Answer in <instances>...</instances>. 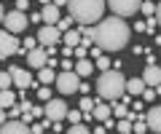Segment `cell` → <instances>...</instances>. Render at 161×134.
<instances>
[{
  "mask_svg": "<svg viewBox=\"0 0 161 134\" xmlns=\"http://www.w3.org/2000/svg\"><path fill=\"white\" fill-rule=\"evenodd\" d=\"M129 27L124 22V16H110L102 19L97 24V35H94V43H97L102 51H121V48L129 43Z\"/></svg>",
  "mask_w": 161,
  "mask_h": 134,
  "instance_id": "obj_1",
  "label": "cell"
},
{
  "mask_svg": "<svg viewBox=\"0 0 161 134\" xmlns=\"http://www.w3.org/2000/svg\"><path fill=\"white\" fill-rule=\"evenodd\" d=\"M97 94L102 99H121L126 94V78L121 75L118 67L102 70V75L97 78Z\"/></svg>",
  "mask_w": 161,
  "mask_h": 134,
  "instance_id": "obj_2",
  "label": "cell"
},
{
  "mask_svg": "<svg viewBox=\"0 0 161 134\" xmlns=\"http://www.w3.org/2000/svg\"><path fill=\"white\" fill-rule=\"evenodd\" d=\"M105 3L108 0H70L67 8H70V16L80 24H94L102 19L105 11Z\"/></svg>",
  "mask_w": 161,
  "mask_h": 134,
  "instance_id": "obj_3",
  "label": "cell"
},
{
  "mask_svg": "<svg viewBox=\"0 0 161 134\" xmlns=\"http://www.w3.org/2000/svg\"><path fill=\"white\" fill-rule=\"evenodd\" d=\"M57 88L62 94H75L80 88V75L75 70H62L57 75Z\"/></svg>",
  "mask_w": 161,
  "mask_h": 134,
  "instance_id": "obj_4",
  "label": "cell"
},
{
  "mask_svg": "<svg viewBox=\"0 0 161 134\" xmlns=\"http://www.w3.org/2000/svg\"><path fill=\"white\" fill-rule=\"evenodd\" d=\"M110 11L115 13V16H134V13L140 11V6H142V0H108Z\"/></svg>",
  "mask_w": 161,
  "mask_h": 134,
  "instance_id": "obj_5",
  "label": "cell"
},
{
  "mask_svg": "<svg viewBox=\"0 0 161 134\" xmlns=\"http://www.w3.org/2000/svg\"><path fill=\"white\" fill-rule=\"evenodd\" d=\"M19 51V38L16 32H11V29H0V59L11 56V54Z\"/></svg>",
  "mask_w": 161,
  "mask_h": 134,
  "instance_id": "obj_6",
  "label": "cell"
},
{
  "mask_svg": "<svg viewBox=\"0 0 161 134\" xmlns=\"http://www.w3.org/2000/svg\"><path fill=\"white\" fill-rule=\"evenodd\" d=\"M59 38H62V29L57 27V24H43L38 32V43L40 46H57Z\"/></svg>",
  "mask_w": 161,
  "mask_h": 134,
  "instance_id": "obj_7",
  "label": "cell"
},
{
  "mask_svg": "<svg viewBox=\"0 0 161 134\" xmlns=\"http://www.w3.org/2000/svg\"><path fill=\"white\" fill-rule=\"evenodd\" d=\"M46 118L51 123H59L67 118V105H64L62 99H48V105H46Z\"/></svg>",
  "mask_w": 161,
  "mask_h": 134,
  "instance_id": "obj_8",
  "label": "cell"
},
{
  "mask_svg": "<svg viewBox=\"0 0 161 134\" xmlns=\"http://www.w3.org/2000/svg\"><path fill=\"white\" fill-rule=\"evenodd\" d=\"M27 22L30 19L24 16V11H11L6 13V19H3V24H6V29H11V32H22V29H27Z\"/></svg>",
  "mask_w": 161,
  "mask_h": 134,
  "instance_id": "obj_9",
  "label": "cell"
},
{
  "mask_svg": "<svg viewBox=\"0 0 161 134\" xmlns=\"http://www.w3.org/2000/svg\"><path fill=\"white\" fill-rule=\"evenodd\" d=\"M27 64L32 67V70H40V67H46L48 64V48L46 46H35L32 51H27Z\"/></svg>",
  "mask_w": 161,
  "mask_h": 134,
  "instance_id": "obj_10",
  "label": "cell"
},
{
  "mask_svg": "<svg viewBox=\"0 0 161 134\" xmlns=\"http://www.w3.org/2000/svg\"><path fill=\"white\" fill-rule=\"evenodd\" d=\"M0 131H3V134H27L30 131V123L24 121V118H22V121H19V118H8V121L0 126Z\"/></svg>",
  "mask_w": 161,
  "mask_h": 134,
  "instance_id": "obj_11",
  "label": "cell"
},
{
  "mask_svg": "<svg viewBox=\"0 0 161 134\" xmlns=\"http://www.w3.org/2000/svg\"><path fill=\"white\" fill-rule=\"evenodd\" d=\"M11 75H14V86H19V88L32 86V75H30L24 67H11Z\"/></svg>",
  "mask_w": 161,
  "mask_h": 134,
  "instance_id": "obj_12",
  "label": "cell"
},
{
  "mask_svg": "<svg viewBox=\"0 0 161 134\" xmlns=\"http://www.w3.org/2000/svg\"><path fill=\"white\" fill-rule=\"evenodd\" d=\"M40 19H43L46 24H57L59 22V6L57 3H46L43 11H40Z\"/></svg>",
  "mask_w": 161,
  "mask_h": 134,
  "instance_id": "obj_13",
  "label": "cell"
},
{
  "mask_svg": "<svg viewBox=\"0 0 161 134\" xmlns=\"http://www.w3.org/2000/svg\"><path fill=\"white\" fill-rule=\"evenodd\" d=\"M145 121H148V129L156 134H161V107H150L148 115H145Z\"/></svg>",
  "mask_w": 161,
  "mask_h": 134,
  "instance_id": "obj_14",
  "label": "cell"
},
{
  "mask_svg": "<svg viewBox=\"0 0 161 134\" xmlns=\"http://www.w3.org/2000/svg\"><path fill=\"white\" fill-rule=\"evenodd\" d=\"M142 81L148 83V86H158L161 83V67H156V64H148L142 72Z\"/></svg>",
  "mask_w": 161,
  "mask_h": 134,
  "instance_id": "obj_15",
  "label": "cell"
},
{
  "mask_svg": "<svg viewBox=\"0 0 161 134\" xmlns=\"http://www.w3.org/2000/svg\"><path fill=\"white\" fill-rule=\"evenodd\" d=\"M94 67H97V64H94V62H92L89 56H83V59H78V62H75V72H78L80 78L92 75V72H94Z\"/></svg>",
  "mask_w": 161,
  "mask_h": 134,
  "instance_id": "obj_16",
  "label": "cell"
},
{
  "mask_svg": "<svg viewBox=\"0 0 161 134\" xmlns=\"http://www.w3.org/2000/svg\"><path fill=\"white\" fill-rule=\"evenodd\" d=\"M145 88H148V83H145L142 78H132V81H126V91L132 94V97H142Z\"/></svg>",
  "mask_w": 161,
  "mask_h": 134,
  "instance_id": "obj_17",
  "label": "cell"
},
{
  "mask_svg": "<svg viewBox=\"0 0 161 134\" xmlns=\"http://www.w3.org/2000/svg\"><path fill=\"white\" fill-rule=\"evenodd\" d=\"M16 105V94L11 91V88H0V107H14Z\"/></svg>",
  "mask_w": 161,
  "mask_h": 134,
  "instance_id": "obj_18",
  "label": "cell"
},
{
  "mask_svg": "<svg viewBox=\"0 0 161 134\" xmlns=\"http://www.w3.org/2000/svg\"><path fill=\"white\" fill-rule=\"evenodd\" d=\"M78 32H80V38H83L80 43H83V46H92V43H94V35H97V27H92V24H83Z\"/></svg>",
  "mask_w": 161,
  "mask_h": 134,
  "instance_id": "obj_19",
  "label": "cell"
},
{
  "mask_svg": "<svg viewBox=\"0 0 161 134\" xmlns=\"http://www.w3.org/2000/svg\"><path fill=\"white\" fill-rule=\"evenodd\" d=\"M38 81L40 83H57V72L51 70V64H46V67L38 70Z\"/></svg>",
  "mask_w": 161,
  "mask_h": 134,
  "instance_id": "obj_20",
  "label": "cell"
},
{
  "mask_svg": "<svg viewBox=\"0 0 161 134\" xmlns=\"http://www.w3.org/2000/svg\"><path fill=\"white\" fill-rule=\"evenodd\" d=\"M62 40L67 43L70 48H75V46H80L83 38H80V32H75V29H64V32H62Z\"/></svg>",
  "mask_w": 161,
  "mask_h": 134,
  "instance_id": "obj_21",
  "label": "cell"
},
{
  "mask_svg": "<svg viewBox=\"0 0 161 134\" xmlns=\"http://www.w3.org/2000/svg\"><path fill=\"white\" fill-rule=\"evenodd\" d=\"M110 115H113L110 105H102V102H97V105H94V118H97V121H108Z\"/></svg>",
  "mask_w": 161,
  "mask_h": 134,
  "instance_id": "obj_22",
  "label": "cell"
},
{
  "mask_svg": "<svg viewBox=\"0 0 161 134\" xmlns=\"http://www.w3.org/2000/svg\"><path fill=\"white\" fill-rule=\"evenodd\" d=\"M126 105H129V99H121L118 105L113 107V115H115V118H126V115H129V107H126Z\"/></svg>",
  "mask_w": 161,
  "mask_h": 134,
  "instance_id": "obj_23",
  "label": "cell"
},
{
  "mask_svg": "<svg viewBox=\"0 0 161 134\" xmlns=\"http://www.w3.org/2000/svg\"><path fill=\"white\" fill-rule=\"evenodd\" d=\"M115 129H118L121 134H129V131H134V126H132V118H118V123H115Z\"/></svg>",
  "mask_w": 161,
  "mask_h": 134,
  "instance_id": "obj_24",
  "label": "cell"
},
{
  "mask_svg": "<svg viewBox=\"0 0 161 134\" xmlns=\"http://www.w3.org/2000/svg\"><path fill=\"white\" fill-rule=\"evenodd\" d=\"M14 86V75H11V70L8 72H0V88H11Z\"/></svg>",
  "mask_w": 161,
  "mask_h": 134,
  "instance_id": "obj_25",
  "label": "cell"
},
{
  "mask_svg": "<svg viewBox=\"0 0 161 134\" xmlns=\"http://www.w3.org/2000/svg\"><path fill=\"white\" fill-rule=\"evenodd\" d=\"M89 131H92V129H89V126H83V123H73V126H70V134H89Z\"/></svg>",
  "mask_w": 161,
  "mask_h": 134,
  "instance_id": "obj_26",
  "label": "cell"
},
{
  "mask_svg": "<svg viewBox=\"0 0 161 134\" xmlns=\"http://www.w3.org/2000/svg\"><path fill=\"white\" fill-rule=\"evenodd\" d=\"M94 105H97V102H94V99H83V102H80V110H83V113H92V115H94Z\"/></svg>",
  "mask_w": 161,
  "mask_h": 134,
  "instance_id": "obj_27",
  "label": "cell"
},
{
  "mask_svg": "<svg viewBox=\"0 0 161 134\" xmlns=\"http://www.w3.org/2000/svg\"><path fill=\"white\" fill-rule=\"evenodd\" d=\"M140 11H142L145 16H153V13H156V6H153V3H150V0H145L142 6H140Z\"/></svg>",
  "mask_w": 161,
  "mask_h": 134,
  "instance_id": "obj_28",
  "label": "cell"
},
{
  "mask_svg": "<svg viewBox=\"0 0 161 134\" xmlns=\"http://www.w3.org/2000/svg\"><path fill=\"white\" fill-rule=\"evenodd\" d=\"M142 99H145V102H153V99H156V88H153V86H148V88L142 91Z\"/></svg>",
  "mask_w": 161,
  "mask_h": 134,
  "instance_id": "obj_29",
  "label": "cell"
},
{
  "mask_svg": "<svg viewBox=\"0 0 161 134\" xmlns=\"http://www.w3.org/2000/svg\"><path fill=\"white\" fill-rule=\"evenodd\" d=\"M46 126H48V118L43 123H32V126H30V131H35V134H40V131H46Z\"/></svg>",
  "mask_w": 161,
  "mask_h": 134,
  "instance_id": "obj_30",
  "label": "cell"
},
{
  "mask_svg": "<svg viewBox=\"0 0 161 134\" xmlns=\"http://www.w3.org/2000/svg\"><path fill=\"white\" fill-rule=\"evenodd\" d=\"M94 64H97L99 70H110V59H108V56H99V59H97Z\"/></svg>",
  "mask_w": 161,
  "mask_h": 134,
  "instance_id": "obj_31",
  "label": "cell"
},
{
  "mask_svg": "<svg viewBox=\"0 0 161 134\" xmlns=\"http://www.w3.org/2000/svg\"><path fill=\"white\" fill-rule=\"evenodd\" d=\"M38 97L43 99V102H48V99H51V91H48V86H40V88H38Z\"/></svg>",
  "mask_w": 161,
  "mask_h": 134,
  "instance_id": "obj_32",
  "label": "cell"
},
{
  "mask_svg": "<svg viewBox=\"0 0 161 134\" xmlns=\"http://www.w3.org/2000/svg\"><path fill=\"white\" fill-rule=\"evenodd\" d=\"M80 113H83V110H67V118H70V123H78V121H80Z\"/></svg>",
  "mask_w": 161,
  "mask_h": 134,
  "instance_id": "obj_33",
  "label": "cell"
},
{
  "mask_svg": "<svg viewBox=\"0 0 161 134\" xmlns=\"http://www.w3.org/2000/svg\"><path fill=\"white\" fill-rule=\"evenodd\" d=\"M86 48H89V46H83V43H80V46H75V48H73V54H75L78 59H83V56H86Z\"/></svg>",
  "mask_w": 161,
  "mask_h": 134,
  "instance_id": "obj_34",
  "label": "cell"
},
{
  "mask_svg": "<svg viewBox=\"0 0 161 134\" xmlns=\"http://www.w3.org/2000/svg\"><path fill=\"white\" fill-rule=\"evenodd\" d=\"M148 29H145V32H156V24H158V19H153V16H148Z\"/></svg>",
  "mask_w": 161,
  "mask_h": 134,
  "instance_id": "obj_35",
  "label": "cell"
},
{
  "mask_svg": "<svg viewBox=\"0 0 161 134\" xmlns=\"http://www.w3.org/2000/svg\"><path fill=\"white\" fill-rule=\"evenodd\" d=\"M35 43H38V38H27V40H24V51H32Z\"/></svg>",
  "mask_w": 161,
  "mask_h": 134,
  "instance_id": "obj_36",
  "label": "cell"
},
{
  "mask_svg": "<svg viewBox=\"0 0 161 134\" xmlns=\"http://www.w3.org/2000/svg\"><path fill=\"white\" fill-rule=\"evenodd\" d=\"M19 113H24V110H22V105H19V107H16V105H14V107H8V115H11V118H16Z\"/></svg>",
  "mask_w": 161,
  "mask_h": 134,
  "instance_id": "obj_37",
  "label": "cell"
},
{
  "mask_svg": "<svg viewBox=\"0 0 161 134\" xmlns=\"http://www.w3.org/2000/svg\"><path fill=\"white\" fill-rule=\"evenodd\" d=\"M57 27L62 29V32H64V29H70V19H59V22H57Z\"/></svg>",
  "mask_w": 161,
  "mask_h": 134,
  "instance_id": "obj_38",
  "label": "cell"
},
{
  "mask_svg": "<svg viewBox=\"0 0 161 134\" xmlns=\"http://www.w3.org/2000/svg\"><path fill=\"white\" fill-rule=\"evenodd\" d=\"M99 56H102V48L94 46V48H92V59H99Z\"/></svg>",
  "mask_w": 161,
  "mask_h": 134,
  "instance_id": "obj_39",
  "label": "cell"
},
{
  "mask_svg": "<svg viewBox=\"0 0 161 134\" xmlns=\"http://www.w3.org/2000/svg\"><path fill=\"white\" fill-rule=\"evenodd\" d=\"M134 29H137V32H145V29H148V24H145V22H137V24H134Z\"/></svg>",
  "mask_w": 161,
  "mask_h": 134,
  "instance_id": "obj_40",
  "label": "cell"
},
{
  "mask_svg": "<svg viewBox=\"0 0 161 134\" xmlns=\"http://www.w3.org/2000/svg\"><path fill=\"white\" fill-rule=\"evenodd\" d=\"M16 8L19 11H27V0H16Z\"/></svg>",
  "mask_w": 161,
  "mask_h": 134,
  "instance_id": "obj_41",
  "label": "cell"
},
{
  "mask_svg": "<svg viewBox=\"0 0 161 134\" xmlns=\"http://www.w3.org/2000/svg\"><path fill=\"white\" fill-rule=\"evenodd\" d=\"M6 121H8V118H6V107H0V126H3Z\"/></svg>",
  "mask_w": 161,
  "mask_h": 134,
  "instance_id": "obj_42",
  "label": "cell"
},
{
  "mask_svg": "<svg viewBox=\"0 0 161 134\" xmlns=\"http://www.w3.org/2000/svg\"><path fill=\"white\" fill-rule=\"evenodd\" d=\"M51 3H57V6H59V8H62V6H67L70 0H51Z\"/></svg>",
  "mask_w": 161,
  "mask_h": 134,
  "instance_id": "obj_43",
  "label": "cell"
},
{
  "mask_svg": "<svg viewBox=\"0 0 161 134\" xmlns=\"http://www.w3.org/2000/svg\"><path fill=\"white\" fill-rule=\"evenodd\" d=\"M156 19H158V24H161V3H158V8H156Z\"/></svg>",
  "mask_w": 161,
  "mask_h": 134,
  "instance_id": "obj_44",
  "label": "cell"
},
{
  "mask_svg": "<svg viewBox=\"0 0 161 134\" xmlns=\"http://www.w3.org/2000/svg\"><path fill=\"white\" fill-rule=\"evenodd\" d=\"M3 19H6V11H3V6H0V22H3Z\"/></svg>",
  "mask_w": 161,
  "mask_h": 134,
  "instance_id": "obj_45",
  "label": "cell"
},
{
  "mask_svg": "<svg viewBox=\"0 0 161 134\" xmlns=\"http://www.w3.org/2000/svg\"><path fill=\"white\" fill-rule=\"evenodd\" d=\"M40 3H43V6H46V3H51V0H40Z\"/></svg>",
  "mask_w": 161,
  "mask_h": 134,
  "instance_id": "obj_46",
  "label": "cell"
}]
</instances>
